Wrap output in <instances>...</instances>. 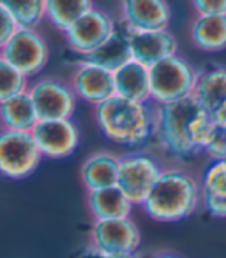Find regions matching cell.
Here are the masks:
<instances>
[{
	"label": "cell",
	"mask_w": 226,
	"mask_h": 258,
	"mask_svg": "<svg viewBox=\"0 0 226 258\" xmlns=\"http://www.w3.org/2000/svg\"><path fill=\"white\" fill-rule=\"evenodd\" d=\"M215 121L194 96L155 108V136L160 146L177 158L205 152Z\"/></svg>",
	"instance_id": "obj_1"
},
{
	"label": "cell",
	"mask_w": 226,
	"mask_h": 258,
	"mask_svg": "<svg viewBox=\"0 0 226 258\" xmlns=\"http://www.w3.org/2000/svg\"><path fill=\"white\" fill-rule=\"evenodd\" d=\"M95 119L101 133L118 146H143L155 135V108L149 102L113 96L95 107Z\"/></svg>",
	"instance_id": "obj_2"
},
{
	"label": "cell",
	"mask_w": 226,
	"mask_h": 258,
	"mask_svg": "<svg viewBox=\"0 0 226 258\" xmlns=\"http://www.w3.org/2000/svg\"><path fill=\"white\" fill-rule=\"evenodd\" d=\"M201 201V185L186 170L166 169L143 206L155 221L174 223L191 217Z\"/></svg>",
	"instance_id": "obj_3"
},
{
	"label": "cell",
	"mask_w": 226,
	"mask_h": 258,
	"mask_svg": "<svg viewBox=\"0 0 226 258\" xmlns=\"http://www.w3.org/2000/svg\"><path fill=\"white\" fill-rule=\"evenodd\" d=\"M195 67L182 56H172L149 68L150 99L158 105H167L194 96L198 82Z\"/></svg>",
	"instance_id": "obj_4"
},
{
	"label": "cell",
	"mask_w": 226,
	"mask_h": 258,
	"mask_svg": "<svg viewBox=\"0 0 226 258\" xmlns=\"http://www.w3.org/2000/svg\"><path fill=\"white\" fill-rule=\"evenodd\" d=\"M163 172L164 169L160 166V162L150 155L132 153L121 158L117 187L133 206L143 207Z\"/></svg>",
	"instance_id": "obj_5"
},
{
	"label": "cell",
	"mask_w": 226,
	"mask_h": 258,
	"mask_svg": "<svg viewBox=\"0 0 226 258\" xmlns=\"http://www.w3.org/2000/svg\"><path fill=\"white\" fill-rule=\"evenodd\" d=\"M42 158L33 133L11 130L0 133V170L4 176L24 179L39 167Z\"/></svg>",
	"instance_id": "obj_6"
},
{
	"label": "cell",
	"mask_w": 226,
	"mask_h": 258,
	"mask_svg": "<svg viewBox=\"0 0 226 258\" xmlns=\"http://www.w3.org/2000/svg\"><path fill=\"white\" fill-rule=\"evenodd\" d=\"M30 96L34 102L39 121L73 118L78 96L72 84L54 76H45L31 84Z\"/></svg>",
	"instance_id": "obj_7"
},
{
	"label": "cell",
	"mask_w": 226,
	"mask_h": 258,
	"mask_svg": "<svg viewBox=\"0 0 226 258\" xmlns=\"http://www.w3.org/2000/svg\"><path fill=\"white\" fill-rule=\"evenodd\" d=\"M0 54L28 79L39 75L50 60V46L36 30L20 28L10 42L0 46Z\"/></svg>",
	"instance_id": "obj_8"
},
{
	"label": "cell",
	"mask_w": 226,
	"mask_h": 258,
	"mask_svg": "<svg viewBox=\"0 0 226 258\" xmlns=\"http://www.w3.org/2000/svg\"><path fill=\"white\" fill-rule=\"evenodd\" d=\"M90 243L92 247L107 255L133 256L141 244V232L130 217L95 221L90 230Z\"/></svg>",
	"instance_id": "obj_9"
},
{
	"label": "cell",
	"mask_w": 226,
	"mask_h": 258,
	"mask_svg": "<svg viewBox=\"0 0 226 258\" xmlns=\"http://www.w3.org/2000/svg\"><path fill=\"white\" fill-rule=\"evenodd\" d=\"M117 28L115 20L108 13L93 8L81 17L64 36L70 48L85 57L102 46L113 36Z\"/></svg>",
	"instance_id": "obj_10"
},
{
	"label": "cell",
	"mask_w": 226,
	"mask_h": 258,
	"mask_svg": "<svg viewBox=\"0 0 226 258\" xmlns=\"http://www.w3.org/2000/svg\"><path fill=\"white\" fill-rule=\"evenodd\" d=\"M43 158L64 159L75 153L79 146V128L72 119L39 121L31 132Z\"/></svg>",
	"instance_id": "obj_11"
},
{
	"label": "cell",
	"mask_w": 226,
	"mask_h": 258,
	"mask_svg": "<svg viewBox=\"0 0 226 258\" xmlns=\"http://www.w3.org/2000/svg\"><path fill=\"white\" fill-rule=\"evenodd\" d=\"M171 19L172 10L164 0H126L121 4V22L127 30H167Z\"/></svg>",
	"instance_id": "obj_12"
},
{
	"label": "cell",
	"mask_w": 226,
	"mask_h": 258,
	"mask_svg": "<svg viewBox=\"0 0 226 258\" xmlns=\"http://www.w3.org/2000/svg\"><path fill=\"white\" fill-rule=\"evenodd\" d=\"M127 33H129L130 48H132V59L144 65L146 68H152L161 60L175 56L178 51V40L169 30H161V31L127 30Z\"/></svg>",
	"instance_id": "obj_13"
},
{
	"label": "cell",
	"mask_w": 226,
	"mask_h": 258,
	"mask_svg": "<svg viewBox=\"0 0 226 258\" xmlns=\"http://www.w3.org/2000/svg\"><path fill=\"white\" fill-rule=\"evenodd\" d=\"M72 88L79 99L93 104L95 107L117 96L113 73L84 60L75 70L72 78Z\"/></svg>",
	"instance_id": "obj_14"
},
{
	"label": "cell",
	"mask_w": 226,
	"mask_h": 258,
	"mask_svg": "<svg viewBox=\"0 0 226 258\" xmlns=\"http://www.w3.org/2000/svg\"><path fill=\"white\" fill-rule=\"evenodd\" d=\"M121 158L110 152L90 155L81 166V181L88 192H96L118 185Z\"/></svg>",
	"instance_id": "obj_15"
},
{
	"label": "cell",
	"mask_w": 226,
	"mask_h": 258,
	"mask_svg": "<svg viewBox=\"0 0 226 258\" xmlns=\"http://www.w3.org/2000/svg\"><path fill=\"white\" fill-rule=\"evenodd\" d=\"M132 60L129 33L124 27L117 28V31L102 46L84 57V62L101 67L110 73H117Z\"/></svg>",
	"instance_id": "obj_16"
},
{
	"label": "cell",
	"mask_w": 226,
	"mask_h": 258,
	"mask_svg": "<svg viewBox=\"0 0 226 258\" xmlns=\"http://www.w3.org/2000/svg\"><path fill=\"white\" fill-rule=\"evenodd\" d=\"M2 130L31 133L39 124V116L30 91L0 102Z\"/></svg>",
	"instance_id": "obj_17"
},
{
	"label": "cell",
	"mask_w": 226,
	"mask_h": 258,
	"mask_svg": "<svg viewBox=\"0 0 226 258\" xmlns=\"http://www.w3.org/2000/svg\"><path fill=\"white\" fill-rule=\"evenodd\" d=\"M113 76H115L117 96L135 102L150 101V76L149 68L144 65L132 60L117 73H113Z\"/></svg>",
	"instance_id": "obj_18"
},
{
	"label": "cell",
	"mask_w": 226,
	"mask_h": 258,
	"mask_svg": "<svg viewBox=\"0 0 226 258\" xmlns=\"http://www.w3.org/2000/svg\"><path fill=\"white\" fill-rule=\"evenodd\" d=\"M87 203H88L90 214H92L95 221L129 218L132 214V207H133L130 200L118 189V187L88 192Z\"/></svg>",
	"instance_id": "obj_19"
},
{
	"label": "cell",
	"mask_w": 226,
	"mask_h": 258,
	"mask_svg": "<svg viewBox=\"0 0 226 258\" xmlns=\"http://www.w3.org/2000/svg\"><path fill=\"white\" fill-rule=\"evenodd\" d=\"M191 40L206 53L226 50V16L197 17L191 27Z\"/></svg>",
	"instance_id": "obj_20"
},
{
	"label": "cell",
	"mask_w": 226,
	"mask_h": 258,
	"mask_svg": "<svg viewBox=\"0 0 226 258\" xmlns=\"http://www.w3.org/2000/svg\"><path fill=\"white\" fill-rule=\"evenodd\" d=\"M194 98L209 113L226 102V67H212L200 72Z\"/></svg>",
	"instance_id": "obj_21"
},
{
	"label": "cell",
	"mask_w": 226,
	"mask_h": 258,
	"mask_svg": "<svg viewBox=\"0 0 226 258\" xmlns=\"http://www.w3.org/2000/svg\"><path fill=\"white\" fill-rule=\"evenodd\" d=\"M93 8V2L90 0H47V19L54 28L65 34Z\"/></svg>",
	"instance_id": "obj_22"
},
{
	"label": "cell",
	"mask_w": 226,
	"mask_h": 258,
	"mask_svg": "<svg viewBox=\"0 0 226 258\" xmlns=\"http://www.w3.org/2000/svg\"><path fill=\"white\" fill-rule=\"evenodd\" d=\"M0 5L10 11L19 27L24 30H36L47 17V0H5Z\"/></svg>",
	"instance_id": "obj_23"
},
{
	"label": "cell",
	"mask_w": 226,
	"mask_h": 258,
	"mask_svg": "<svg viewBox=\"0 0 226 258\" xmlns=\"http://www.w3.org/2000/svg\"><path fill=\"white\" fill-rule=\"evenodd\" d=\"M28 78L7 60L0 59V102L30 91Z\"/></svg>",
	"instance_id": "obj_24"
},
{
	"label": "cell",
	"mask_w": 226,
	"mask_h": 258,
	"mask_svg": "<svg viewBox=\"0 0 226 258\" xmlns=\"http://www.w3.org/2000/svg\"><path fill=\"white\" fill-rule=\"evenodd\" d=\"M201 192L226 198V159L214 161L203 176Z\"/></svg>",
	"instance_id": "obj_25"
},
{
	"label": "cell",
	"mask_w": 226,
	"mask_h": 258,
	"mask_svg": "<svg viewBox=\"0 0 226 258\" xmlns=\"http://www.w3.org/2000/svg\"><path fill=\"white\" fill-rule=\"evenodd\" d=\"M205 153L211 156L214 161H224L226 159V130L221 127H215L209 143L205 149Z\"/></svg>",
	"instance_id": "obj_26"
},
{
	"label": "cell",
	"mask_w": 226,
	"mask_h": 258,
	"mask_svg": "<svg viewBox=\"0 0 226 258\" xmlns=\"http://www.w3.org/2000/svg\"><path fill=\"white\" fill-rule=\"evenodd\" d=\"M192 7L198 17L226 16V0H194Z\"/></svg>",
	"instance_id": "obj_27"
},
{
	"label": "cell",
	"mask_w": 226,
	"mask_h": 258,
	"mask_svg": "<svg viewBox=\"0 0 226 258\" xmlns=\"http://www.w3.org/2000/svg\"><path fill=\"white\" fill-rule=\"evenodd\" d=\"M0 20H2V25H0V46H4L13 39V36L20 30V27L16 19L10 14V11L2 5H0Z\"/></svg>",
	"instance_id": "obj_28"
},
{
	"label": "cell",
	"mask_w": 226,
	"mask_h": 258,
	"mask_svg": "<svg viewBox=\"0 0 226 258\" xmlns=\"http://www.w3.org/2000/svg\"><path fill=\"white\" fill-rule=\"evenodd\" d=\"M201 203L205 204L206 210L217 218H226V198L214 197L209 194L201 192Z\"/></svg>",
	"instance_id": "obj_29"
},
{
	"label": "cell",
	"mask_w": 226,
	"mask_h": 258,
	"mask_svg": "<svg viewBox=\"0 0 226 258\" xmlns=\"http://www.w3.org/2000/svg\"><path fill=\"white\" fill-rule=\"evenodd\" d=\"M75 258H138V255H133V256H115V255H107L104 252L96 250L92 246H88V247H84L82 250H79Z\"/></svg>",
	"instance_id": "obj_30"
},
{
	"label": "cell",
	"mask_w": 226,
	"mask_h": 258,
	"mask_svg": "<svg viewBox=\"0 0 226 258\" xmlns=\"http://www.w3.org/2000/svg\"><path fill=\"white\" fill-rule=\"evenodd\" d=\"M212 116H214L215 124H217L218 127H221V128L226 130V102H223V104L212 113Z\"/></svg>",
	"instance_id": "obj_31"
},
{
	"label": "cell",
	"mask_w": 226,
	"mask_h": 258,
	"mask_svg": "<svg viewBox=\"0 0 226 258\" xmlns=\"http://www.w3.org/2000/svg\"><path fill=\"white\" fill-rule=\"evenodd\" d=\"M152 258H182V256L174 252H156L155 255H152Z\"/></svg>",
	"instance_id": "obj_32"
}]
</instances>
